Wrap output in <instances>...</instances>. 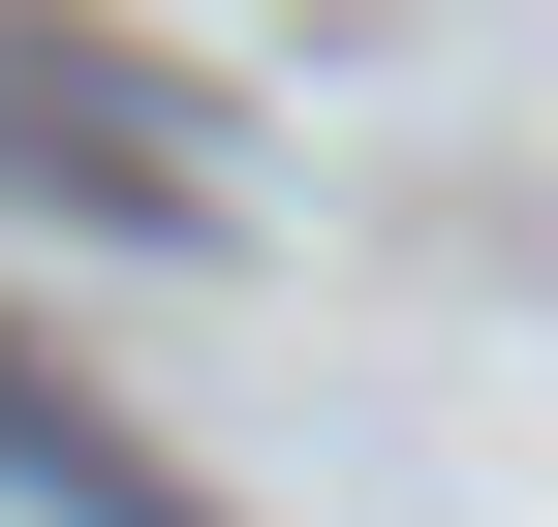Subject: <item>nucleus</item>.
<instances>
[{
  "instance_id": "1",
  "label": "nucleus",
  "mask_w": 558,
  "mask_h": 527,
  "mask_svg": "<svg viewBox=\"0 0 558 527\" xmlns=\"http://www.w3.org/2000/svg\"><path fill=\"white\" fill-rule=\"evenodd\" d=\"M0 186H32L62 248H186V280L248 248V156H218V94H186V62H124L94 0H0Z\"/></svg>"
},
{
  "instance_id": "2",
  "label": "nucleus",
  "mask_w": 558,
  "mask_h": 527,
  "mask_svg": "<svg viewBox=\"0 0 558 527\" xmlns=\"http://www.w3.org/2000/svg\"><path fill=\"white\" fill-rule=\"evenodd\" d=\"M0 497H32V527H218V497H186V466H156V434H124V404H94V372H62V342H32V310H0Z\"/></svg>"
}]
</instances>
